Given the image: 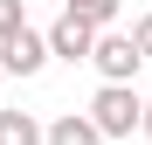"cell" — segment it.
I'll return each mask as SVG.
<instances>
[{"label": "cell", "instance_id": "obj_1", "mask_svg": "<svg viewBox=\"0 0 152 145\" xmlns=\"http://www.w3.org/2000/svg\"><path fill=\"white\" fill-rule=\"evenodd\" d=\"M90 117H97L104 138H132V131H145V97L132 83H104V90L90 97Z\"/></svg>", "mask_w": 152, "mask_h": 145}, {"label": "cell", "instance_id": "obj_2", "mask_svg": "<svg viewBox=\"0 0 152 145\" xmlns=\"http://www.w3.org/2000/svg\"><path fill=\"white\" fill-rule=\"evenodd\" d=\"M97 76H104V83H132L138 76V62H145V48L132 42V35H118V28H104V35H97Z\"/></svg>", "mask_w": 152, "mask_h": 145}, {"label": "cell", "instance_id": "obj_3", "mask_svg": "<svg viewBox=\"0 0 152 145\" xmlns=\"http://www.w3.org/2000/svg\"><path fill=\"white\" fill-rule=\"evenodd\" d=\"M97 35H104V28H97L90 14H69V7H62V21L48 28V48H56L62 62H90V55H97Z\"/></svg>", "mask_w": 152, "mask_h": 145}, {"label": "cell", "instance_id": "obj_4", "mask_svg": "<svg viewBox=\"0 0 152 145\" xmlns=\"http://www.w3.org/2000/svg\"><path fill=\"white\" fill-rule=\"evenodd\" d=\"M48 55H56V48H48V35H35V28H21L14 42H0V62H7V76H35Z\"/></svg>", "mask_w": 152, "mask_h": 145}, {"label": "cell", "instance_id": "obj_5", "mask_svg": "<svg viewBox=\"0 0 152 145\" xmlns=\"http://www.w3.org/2000/svg\"><path fill=\"white\" fill-rule=\"evenodd\" d=\"M48 145H104V131H97L90 111H62L56 125H48Z\"/></svg>", "mask_w": 152, "mask_h": 145}, {"label": "cell", "instance_id": "obj_6", "mask_svg": "<svg viewBox=\"0 0 152 145\" xmlns=\"http://www.w3.org/2000/svg\"><path fill=\"white\" fill-rule=\"evenodd\" d=\"M0 145H48V131L28 111H0Z\"/></svg>", "mask_w": 152, "mask_h": 145}, {"label": "cell", "instance_id": "obj_7", "mask_svg": "<svg viewBox=\"0 0 152 145\" xmlns=\"http://www.w3.org/2000/svg\"><path fill=\"white\" fill-rule=\"evenodd\" d=\"M62 7H69V14H90V21H97V28H111V21H118V7H124V0H62Z\"/></svg>", "mask_w": 152, "mask_h": 145}, {"label": "cell", "instance_id": "obj_8", "mask_svg": "<svg viewBox=\"0 0 152 145\" xmlns=\"http://www.w3.org/2000/svg\"><path fill=\"white\" fill-rule=\"evenodd\" d=\"M21 28H28V14H21V0H0V42H14Z\"/></svg>", "mask_w": 152, "mask_h": 145}, {"label": "cell", "instance_id": "obj_9", "mask_svg": "<svg viewBox=\"0 0 152 145\" xmlns=\"http://www.w3.org/2000/svg\"><path fill=\"white\" fill-rule=\"evenodd\" d=\"M132 42L145 48V62H152V14H138V28H132Z\"/></svg>", "mask_w": 152, "mask_h": 145}, {"label": "cell", "instance_id": "obj_10", "mask_svg": "<svg viewBox=\"0 0 152 145\" xmlns=\"http://www.w3.org/2000/svg\"><path fill=\"white\" fill-rule=\"evenodd\" d=\"M145 138H152V97H145Z\"/></svg>", "mask_w": 152, "mask_h": 145}, {"label": "cell", "instance_id": "obj_11", "mask_svg": "<svg viewBox=\"0 0 152 145\" xmlns=\"http://www.w3.org/2000/svg\"><path fill=\"white\" fill-rule=\"evenodd\" d=\"M0 76H7V62H0Z\"/></svg>", "mask_w": 152, "mask_h": 145}]
</instances>
